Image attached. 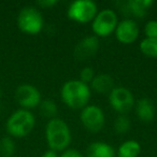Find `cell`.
Instances as JSON below:
<instances>
[{
    "label": "cell",
    "instance_id": "23",
    "mask_svg": "<svg viewBox=\"0 0 157 157\" xmlns=\"http://www.w3.org/2000/svg\"><path fill=\"white\" fill-rule=\"evenodd\" d=\"M59 157H85L83 154H82L80 151L75 150V148H69L65 150L63 152H61L60 156Z\"/></svg>",
    "mask_w": 157,
    "mask_h": 157
},
{
    "label": "cell",
    "instance_id": "6",
    "mask_svg": "<svg viewBox=\"0 0 157 157\" xmlns=\"http://www.w3.org/2000/svg\"><path fill=\"white\" fill-rule=\"evenodd\" d=\"M118 24L117 14L112 9L98 11L92 22V29L97 38L109 37L115 31Z\"/></svg>",
    "mask_w": 157,
    "mask_h": 157
},
{
    "label": "cell",
    "instance_id": "3",
    "mask_svg": "<svg viewBox=\"0 0 157 157\" xmlns=\"http://www.w3.org/2000/svg\"><path fill=\"white\" fill-rule=\"evenodd\" d=\"M35 125V115L29 110L18 109L7 120L6 130L11 138H24L33 130Z\"/></svg>",
    "mask_w": 157,
    "mask_h": 157
},
{
    "label": "cell",
    "instance_id": "1",
    "mask_svg": "<svg viewBox=\"0 0 157 157\" xmlns=\"http://www.w3.org/2000/svg\"><path fill=\"white\" fill-rule=\"evenodd\" d=\"M90 97L92 90L90 85L83 83L80 80H70L61 86V101L70 109L82 110L88 105Z\"/></svg>",
    "mask_w": 157,
    "mask_h": 157
},
{
    "label": "cell",
    "instance_id": "17",
    "mask_svg": "<svg viewBox=\"0 0 157 157\" xmlns=\"http://www.w3.org/2000/svg\"><path fill=\"white\" fill-rule=\"evenodd\" d=\"M39 112L43 117L53 120V118L57 117L58 114V107H57L56 102L52 99H45L42 100L39 105Z\"/></svg>",
    "mask_w": 157,
    "mask_h": 157
},
{
    "label": "cell",
    "instance_id": "21",
    "mask_svg": "<svg viewBox=\"0 0 157 157\" xmlns=\"http://www.w3.org/2000/svg\"><path fill=\"white\" fill-rule=\"evenodd\" d=\"M144 35L145 38L157 39V21L151 20L144 25Z\"/></svg>",
    "mask_w": 157,
    "mask_h": 157
},
{
    "label": "cell",
    "instance_id": "20",
    "mask_svg": "<svg viewBox=\"0 0 157 157\" xmlns=\"http://www.w3.org/2000/svg\"><path fill=\"white\" fill-rule=\"evenodd\" d=\"M130 127H131V123L127 115H118L114 120V124H113L114 131L120 133V135L127 133L130 130Z\"/></svg>",
    "mask_w": 157,
    "mask_h": 157
},
{
    "label": "cell",
    "instance_id": "4",
    "mask_svg": "<svg viewBox=\"0 0 157 157\" xmlns=\"http://www.w3.org/2000/svg\"><path fill=\"white\" fill-rule=\"evenodd\" d=\"M17 27L26 35L35 36L41 33L44 26V20L40 10L33 6L24 7L16 18Z\"/></svg>",
    "mask_w": 157,
    "mask_h": 157
},
{
    "label": "cell",
    "instance_id": "16",
    "mask_svg": "<svg viewBox=\"0 0 157 157\" xmlns=\"http://www.w3.org/2000/svg\"><path fill=\"white\" fill-rule=\"evenodd\" d=\"M141 154V145L135 140H127L123 142L117 148L118 157H139Z\"/></svg>",
    "mask_w": 157,
    "mask_h": 157
},
{
    "label": "cell",
    "instance_id": "9",
    "mask_svg": "<svg viewBox=\"0 0 157 157\" xmlns=\"http://www.w3.org/2000/svg\"><path fill=\"white\" fill-rule=\"evenodd\" d=\"M15 100L22 109L30 110L39 107L42 101L41 93L33 84H21L15 90Z\"/></svg>",
    "mask_w": 157,
    "mask_h": 157
},
{
    "label": "cell",
    "instance_id": "7",
    "mask_svg": "<svg viewBox=\"0 0 157 157\" xmlns=\"http://www.w3.org/2000/svg\"><path fill=\"white\" fill-rule=\"evenodd\" d=\"M109 102L111 108L118 115H127L135 108L136 100L132 93L122 86H117L109 94Z\"/></svg>",
    "mask_w": 157,
    "mask_h": 157
},
{
    "label": "cell",
    "instance_id": "11",
    "mask_svg": "<svg viewBox=\"0 0 157 157\" xmlns=\"http://www.w3.org/2000/svg\"><path fill=\"white\" fill-rule=\"evenodd\" d=\"M99 50V39L96 36H87L78 42L74 48V57L78 60H86Z\"/></svg>",
    "mask_w": 157,
    "mask_h": 157
},
{
    "label": "cell",
    "instance_id": "25",
    "mask_svg": "<svg viewBox=\"0 0 157 157\" xmlns=\"http://www.w3.org/2000/svg\"><path fill=\"white\" fill-rule=\"evenodd\" d=\"M41 157H59V156H58V154H57V152H55V151L48 150L42 154Z\"/></svg>",
    "mask_w": 157,
    "mask_h": 157
},
{
    "label": "cell",
    "instance_id": "12",
    "mask_svg": "<svg viewBox=\"0 0 157 157\" xmlns=\"http://www.w3.org/2000/svg\"><path fill=\"white\" fill-rule=\"evenodd\" d=\"M153 5H154L153 0H128L120 3V10L126 15L143 18L148 13Z\"/></svg>",
    "mask_w": 157,
    "mask_h": 157
},
{
    "label": "cell",
    "instance_id": "15",
    "mask_svg": "<svg viewBox=\"0 0 157 157\" xmlns=\"http://www.w3.org/2000/svg\"><path fill=\"white\" fill-rule=\"evenodd\" d=\"M115 150L111 144L96 141L88 145L85 157H115Z\"/></svg>",
    "mask_w": 157,
    "mask_h": 157
},
{
    "label": "cell",
    "instance_id": "8",
    "mask_svg": "<svg viewBox=\"0 0 157 157\" xmlns=\"http://www.w3.org/2000/svg\"><path fill=\"white\" fill-rule=\"evenodd\" d=\"M80 121L83 127L92 133L101 131L105 123V116L102 109L98 105H88L83 108L80 113Z\"/></svg>",
    "mask_w": 157,
    "mask_h": 157
},
{
    "label": "cell",
    "instance_id": "13",
    "mask_svg": "<svg viewBox=\"0 0 157 157\" xmlns=\"http://www.w3.org/2000/svg\"><path fill=\"white\" fill-rule=\"evenodd\" d=\"M135 111L137 117L143 123H151L155 118L154 103L148 98H141L136 101Z\"/></svg>",
    "mask_w": 157,
    "mask_h": 157
},
{
    "label": "cell",
    "instance_id": "22",
    "mask_svg": "<svg viewBox=\"0 0 157 157\" xmlns=\"http://www.w3.org/2000/svg\"><path fill=\"white\" fill-rule=\"evenodd\" d=\"M95 72L93 70L92 67H84L83 69L80 71V81L83 82L85 84H90V82L93 81V78H95Z\"/></svg>",
    "mask_w": 157,
    "mask_h": 157
},
{
    "label": "cell",
    "instance_id": "2",
    "mask_svg": "<svg viewBox=\"0 0 157 157\" xmlns=\"http://www.w3.org/2000/svg\"><path fill=\"white\" fill-rule=\"evenodd\" d=\"M45 140L50 150L57 153L67 150L72 140L71 130L67 123L59 117L48 121L45 126Z\"/></svg>",
    "mask_w": 157,
    "mask_h": 157
},
{
    "label": "cell",
    "instance_id": "14",
    "mask_svg": "<svg viewBox=\"0 0 157 157\" xmlns=\"http://www.w3.org/2000/svg\"><path fill=\"white\" fill-rule=\"evenodd\" d=\"M90 90L98 94H110L115 86H114V81L110 74L108 73H100L95 75L93 81L90 82Z\"/></svg>",
    "mask_w": 157,
    "mask_h": 157
},
{
    "label": "cell",
    "instance_id": "24",
    "mask_svg": "<svg viewBox=\"0 0 157 157\" xmlns=\"http://www.w3.org/2000/svg\"><path fill=\"white\" fill-rule=\"evenodd\" d=\"M57 3H58L57 0H41V1H38L37 6L40 8H43V9H51Z\"/></svg>",
    "mask_w": 157,
    "mask_h": 157
},
{
    "label": "cell",
    "instance_id": "5",
    "mask_svg": "<svg viewBox=\"0 0 157 157\" xmlns=\"http://www.w3.org/2000/svg\"><path fill=\"white\" fill-rule=\"evenodd\" d=\"M97 13H98V7L93 0H75L70 3L67 10L68 17L80 24L93 22Z\"/></svg>",
    "mask_w": 157,
    "mask_h": 157
},
{
    "label": "cell",
    "instance_id": "18",
    "mask_svg": "<svg viewBox=\"0 0 157 157\" xmlns=\"http://www.w3.org/2000/svg\"><path fill=\"white\" fill-rule=\"evenodd\" d=\"M142 54L147 57L157 58V39L153 38H144L139 45Z\"/></svg>",
    "mask_w": 157,
    "mask_h": 157
},
{
    "label": "cell",
    "instance_id": "19",
    "mask_svg": "<svg viewBox=\"0 0 157 157\" xmlns=\"http://www.w3.org/2000/svg\"><path fill=\"white\" fill-rule=\"evenodd\" d=\"M16 145L11 137H3L0 140V157H13Z\"/></svg>",
    "mask_w": 157,
    "mask_h": 157
},
{
    "label": "cell",
    "instance_id": "10",
    "mask_svg": "<svg viewBox=\"0 0 157 157\" xmlns=\"http://www.w3.org/2000/svg\"><path fill=\"white\" fill-rule=\"evenodd\" d=\"M115 37L123 44H131L139 37L140 29L137 22L132 18H125L118 22L115 29Z\"/></svg>",
    "mask_w": 157,
    "mask_h": 157
},
{
    "label": "cell",
    "instance_id": "26",
    "mask_svg": "<svg viewBox=\"0 0 157 157\" xmlns=\"http://www.w3.org/2000/svg\"><path fill=\"white\" fill-rule=\"evenodd\" d=\"M1 94H2V93H1V90H0V97H1Z\"/></svg>",
    "mask_w": 157,
    "mask_h": 157
}]
</instances>
